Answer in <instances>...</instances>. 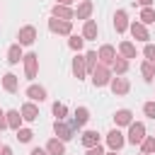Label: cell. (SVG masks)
<instances>
[{"label": "cell", "instance_id": "cell-2", "mask_svg": "<svg viewBox=\"0 0 155 155\" xmlns=\"http://www.w3.org/2000/svg\"><path fill=\"white\" fill-rule=\"evenodd\" d=\"M111 78H114V75H111V68H109V65H102V63H99V65L92 70V85H94V87H107V85L111 82Z\"/></svg>", "mask_w": 155, "mask_h": 155}, {"label": "cell", "instance_id": "cell-12", "mask_svg": "<svg viewBox=\"0 0 155 155\" xmlns=\"http://www.w3.org/2000/svg\"><path fill=\"white\" fill-rule=\"evenodd\" d=\"M128 27H131L128 12H126V10H116V12H114V29H116V34H124Z\"/></svg>", "mask_w": 155, "mask_h": 155}, {"label": "cell", "instance_id": "cell-31", "mask_svg": "<svg viewBox=\"0 0 155 155\" xmlns=\"http://www.w3.org/2000/svg\"><path fill=\"white\" fill-rule=\"evenodd\" d=\"M138 19H140V24H153V22H155V10H153V7H143Z\"/></svg>", "mask_w": 155, "mask_h": 155}, {"label": "cell", "instance_id": "cell-44", "mask_svg": "<svg viewBox=\"0 0 155 155\" xmlns=\"http://www.w3.org/2000/svg\"><path fill=\"white\" fill-rule=\"evenodd\" d=\"M80 2H82V0H80Z\"/></svg>", "mask_w": 155, "mask_h": 155}, {"label": "cell", "instance_id": "cell-28", "mask_svg": "<svg viewBox=\"0 0 155 155\" xmlns=\"http://www.w3.org/2000/svg\"><path fill=\"white\" fill-rule=\"evenodd\" d=\"M140 153H143V155H155V136H145V138H143Z\"/></svg>", "mask_w": 155, "mask_h": 155}, {"label": "cell", "instance_id": "cell-18", "mask_svg": "<svg viewBox=\"0 0 155 155\" xmlns=\"http://www.w3.org/2000/svg\"><path fill=\"white\" fill-rule=\"evenodd\" d=\"M97 34H99L97 22H94V19H87V22L82 24V39H85V41H94V39H97Z\"/></svg>", "mask_w": 155, "mask_h": 155}, {"label": "cell", "instance_id": "cell-23", "mask_svg": "<svg viewBox=\"0 0 155 155\" xmlns=\"http://www.w3.org/2000/svg\"><path fill=\"white\" fill-rule=\"evenodd\" d=\"M87 121H90V109H87V107H78L75 114H73V124H75L78 128H82Z\"/></svg>", "mask_w": 155, "mask_h": 155}, {"label": "cell", "instance_id": "cell-29", "mask_svg": "<svg viewBox=\"0 0 155 155\" xmlns=\"http://www.w3.org/2000/svg\"><path fill=\"white\" fill-rule=\"evenodd\" d=\"M51 111H53L56 121H65V116H68V107H65V104H61V102H53Z\"/></svg>", "mask_w": 155, "mask_h": 155}, {"label": "cell", "instance_id": "cell-14", "mask_svg": "<svg viewBox=\"0 0 155 155\" xmlns=\"http://www.w3.org/2000/svg\"><path fill=\"white\" fill-rule=\"evenodd\" d=\"M24 94L29 97V102H44L48 94H46V87H41V85H29L27 90H24Z\"/></svg>", "mask_w": 155, "mask_h": 155}, {"label": "cell", "instance_id": "cell-40", "mask_svg": "<svg viewBox=\"0 0 155 155\" xmlns=\"http://www.w3.org/2000/svg\"><path fill=\"white\" fill-rule=\"evenodd\" d=\"M136 2H138L140 7H150V5H153V0H136Z\"/></svg>", "mask_w": 155, "mask_h": 155}, {"label": "cell", "instance_id": "cell-11", "mask_svg": "<svg viewBox=\"0 0 155 155\" xmlns=\"http://www.w3.org/2000/svg\"><path fill=\"white\" fill-rule=\"evenodd\" d=\"M51 17H56V19H65V22H73L75 10L68 7V5H53V7H51Z\"/></svg>", "mask_w": 155, "mask_h": 155}, {"label": "cell", "instance_id": "cell-15", "mask_svg": "<svg viewBox=\"0 0 155 155\" xmlns=\"http://www.w3.org/2000/svg\"><path fill=\"white\" fill-rule=\"evenodd\" d=\"M114 124H116V128L119 126H131L133 124V111L131 109H116L114 111Z\"/></svg>", "mask_w": 155, "mask_h": 155}, {"label": "cell", "instance_id": "cell-16", "mask_svg": "<svg viewBox=\"0 0 155 155\" xmlns=\"http://www.w3.org/2000/svg\"><path fill=\"white\" fill-rule=\"evenodd\" d=\"M2 90L10 92V94H15V92L19 90V78H17L15 73H5V75H2Z\"/></svg>", "mask_w": 155, "mask_h": 155}, {"label": "cell", "instance_id": "cell-10", "mask_svg": "<svg viewBox=\"0 0 155 155\" xmlns=\"http://www.w3.org/2000/svg\"><path fill=\"white\" fill-rule=\"evenodd\" d=\"M70 70H73V75L78 78V80H85L90 73H87V63H85V56H75L73 58V63H70Z\"/></svg>", "mask_w": 155, "mask_h": 155}, {"label": "cell", "instance_id": "cell-38", "mask_svg": "<svg viewBox=\"0 0 155 155\" xmlns=\"http://www.w3.org/2000/svg\"><path fill=\"white\" fill-rule=\"evenodd\" d=\"M29 155H48V153H46V148H31Z\"/></svg>", "mask_w": 155, "mask_h": 155}, {"label": "cell", "instance_id": "cell-34", "mask_svg": "<svg viewBox=\"0 0 155 155\" xmlns=\"http://www.w3.org/2000/svg\"><path fill=\"white\" fill-rule=\"evenodd\" d=\"M143 56H145V61H148V63H153V65H155V44H145Z\"/></svg>", "mask_w": 155, "mask_h": 155}, {"label": "cell", "instance_id": "cell-43", "mask_svg": "<svg viewBox=\"0 0 155 155\" xmlns=\"http://www.w3.org/2000/svg\"><path fill=\"white\" fill-rule=\"evenodd\" d=\"M0 150H2V145H0Z\"/></svg>", "mask_w": 155, "mask_h": 155}, {"label": "cell", "instance_id": "cell-7", "mask_svg": "<svg viewBox=\"0 0 155 155\" xmlns=\"http://www.w3.org/2000/svg\"><path fill=\"white\" fill-rule=\"evenodd\" d=\"M107 145H109V150H121L124 145H126V136L119 131V128H111L109 133H107Z\"/></svg>", "mask_w": 155, "mask_h": 155}, {"label": "cell", "instance_id": "cell-19", "mask_svg": "<svg viewBox=\"0 0 155 155\" xmlns=\"http://www.w3.org/2000/svg\"><path fill=\"white\" fill-rule=\"evenodd\" d=\"M80 143H82V148H85V150H90V148L99 145V133L90 128V131H85V133L80 136Z\"/></svg>", "mask_w": 155, "mask_h": 155}, {"label": "cell", "instance_id": "cell-25", "mask_svg": "<svg viewBox=\"0 0 155 155\" xmlns=\"http://www.w3.org/2000/svg\"><path fill=\"white\" fill-rule=\"evenodd\" d=\"M22 121H24V119H22V114H19L17 109H10V111H7V126H10L12 131H19V128H22Z\"/></svg>", "mask_w": 155, "mask_h": 155}, {"label": "cell", "instance_id": "cell-4", "mask_svg": "<svg viewBox=\"0 0 155 155\" xmlns=\"http://www.w3.org/2000/svg\"><path fill=\"white\" fill-rule=\"evenodd\" d=\"M24 78L27 80H34L36 78V70H39V56L34 53V51H29V53H24Z\"/></svg>", "mask_w": 155, "mask_h": 155}, {"label": "cell", "instance_id": "cell-5", "mask_svg": "<svg viewBox=\"0 0 155 155\" xmlns=\"http://www.w3.org/2000/svg\"><path fill=\"white\" fill-rule=\"evenodd\" d=\"M109 90H111L116 97H121V94H128L131 82H128V78H124V75H114L111 82H109Z\"/></svg>", "mask_w": 155, "mask_h": 155}, {"label": "cell", "instance_id": "cell-33", "mask_svg": "<svg viewBox=\"0 0 155 155\" xmlns=\"http://www.w3.org/2000/svg\"><path fill=\"white\" fill-rule=\"evenodd\" d=\"M82 44H85V39H82V36H78V34H70V39H68V46H70L73 51H80V48H82Z\"/></svg>", "mask_w": 155, "mask_h": 155}, {"label": "cell", "instance_id": "cell-35", "mask_svg": "<svg viewBox=\"0 0 155 155\" xmlns=\"http://www.w3.org/2000/svg\"><path fill=\"white\" fill-rule=\"evenodd\" d=\"M143 114H145L148 119H155V102H145V104H143Z\"/></svg>", "mask_w": 155, "mask_h": 155}, {"label": "cell", "instance_id": "cell-42", "mask_svg": "<svg viewBox=\"0 0 155 155\" xmlns=\"http://www.w3.org/2000/svg\"><path fill=\"white\" fill-rule=\"evenodd\" d=\"M104 155H119V153H116V150H109V153H104Z\"/></svg>", "mask_w": 155, "mask_h": 155}, {"label": "cell", "instance_id": "cell-27", "mask_svg": "<svg viewBox=\"0 0 155 155\" xmlns=\"http://www.w3.org/2000/svg\"><path fill=\"white\" fill-rule=\"evenodd\" d=\"M140 75H143L145 82H153V78H155V65L148 63V61H143V63H140Z\"/></svg>", "mask_w": 155, "mask_h": 155}, {"label": "cell", "instance_id": "cell-45", "mask_svg": "<svg viewBox=\"0 0 155 155\" xmlns=\"http://www.w3.org/2000/svg\"><path fill=\"white\" fill-rule=\"evenodd\" d=\"M140 155H143V153H140Z\"/></svg>", "mask_w": 155, "mask_h": 155}, {"label": "cell", "instance_id": "cell-32", "mask_svg": "<svg viewBox=\"0 0 155 155\" xmlns=\"http://www.w3.org/2000/svg\"><path fill=\"white\" fill-rule=\"evenodd\" d=\"M15 133H17V140H19V143H29V140L34 138V131H31V128H19V131H15Z\"/></svg>", "mask_w": 155, "mask_h": 155}, {"label": "cell", "instance_id": "cell-22", "mask_svg": "<svg viewBox=\"0 0 155 155\" xmlns=\"http://www.w3.org/2000/svg\"><path fill=\"white\" fill-rule=\"evenodd\" d=\"M19 61H24L22 46H19V44H12V46L7 48V63H10V65H17Z\"/></svg>", "mask_w": 155, "mask_h": 155}, {"label": "cell", "instance_id": "cell-9", "mask_svg": "<svg viewBox=\"0 0 155 155\" xmlns=\"http://www.w3.org/2000/svg\"><path fill=\"white\" fill-rule=\"evenodd\" d=\"M17 39H19V41H17L19 46H31V44L36 41V29H34L31 24H27V27H22V29H19Z\"/></svg>", "mask_w": 155, "mask_h": 155}, {"label": "cell", "instance_id": "cell-3", "mask_svg": "<svg viewBox=\"0 0 155 155\" xmlns=\"http://www.w3.org/2000/svg\"><path fill=\"white\" fill-rule=\"evenodd\" d=\"M143 138H145V124H143V121H133V124L128 126L126 143H131V145H140Z\"/></svg>", "mask_w": 155, "mask_h": 155}, {"label": "cell", "instance_id": "cell-36", "mask_svg": "<svg viewBox=\"0 0 155 155\" xmlns=\"http://www.w3.org/2000/svg\"><path fill=\"white\" fill-rule=\"evenodd\" d=\"M5 128H10V126H7V111L0 109V131H5Z\"/></svg>", "mask_w": 155, "mask_h": 155}, {"label": "cell", "instance_id": "cell-37", "mask_svg": "<svg viewBox=\"0 0 155 155\" xmlns=\"http://www.w3.org/2000/svg\"><path fill=\"white\" fill-rule=\"evenodd\" d=\"M85 155H104V148H102V145H94V148H90Z\"/></svg>", "mask_w": 155, "mask_h": 155}, {"label": "cell", "instance_id": "cell-39", "mask_svg": "<svg viewBox=\"0 0 155 155\" xmlns=\"http://www.w3.org/2000/svg\"><path fill=\"white\" fill-rule=\"evenodd\" d=\"M0 155H12V148H10V145H2V150H0Z\"/></svg>", "mask_w": 155, "mask_h": 155}, {"label": "cell", "instance_id": "cell-1", "mask_svg": "<svg viewBox=\"0 0 155 155\" xmlns=\"http://www.w3.org/2000/svg\"><path fill=\"white\" fill-rule=\"evenodd\" d=\"M53 133H56V138H61V140L65 143V140L75 138L78 126L73 124V119H70V121H53Z\"/></svg>", "mask_w": 155, "mask_h": 155}, {"label": "cell", "instance_id": "cell-20", "mask_svg": "<svg viewBox=\"0 0 155 155\" xmlns=\"http://www.w3.org/2000/svg\"><path fill=\"white\" fill-rule=\"evenodd\" d=\"M92 10H94V5H92V0H82L80 5H78V10H75V17L78 19H90L92 17Z\"/></svg>", "mask_w": 155, "mask_h": 155}, {"label": "cell", "instance_id": "cell-6", "mask_svg": "<svg viewBox=\"0 0 155 155\" xmlns=\"http://www.w3.org/2000/svg\"><path fill=\"white\" fill-rule=\"evenodd\" d=\"M48 29H51L53 34L70 36V34H73V22H65V19H56V17H51V19H48Z\"/></svg>", "mask_w": 155, "mask_h": 155}, {"label": "cell", "instance_id": "cell-24", "mask_svg": "<svg viewBox=\"0 0 155 155\" xmlns=\"http://www.w3.org/2000/svg\"><path fill=\"white\" fill-rule=\"evenodd\" d=\"M46 153L48 155H65V143L61 138H51L46 143Z\"/></svg>", "mask_w": 155, "mask_h": 155}, {"label": "cell", "instance_id": "cell-41", "mask_svg": "<svg viewBox=\"0 0 155 155\" xmlns=\"http://www.w3.org/2000/svg\"><path fill=\"white\" fill-rule=\"evenodd\" d=\"M70 2L73 0H56V5H68V7H70Z\"/></svg>", "mask_w": 155, "mask_h": 155}, {"label": "cell", "instance_id": "cell-21", "mask_svg": "<svg viewBox=\"0 0 155 155\" xmlns=\"http://www.w3.org/2000/svg\"><path fill=\"white\" fill-rule=\"evenodd\" d=\"M119 56H124L126 61L136 58V56H138V48H136V44H131V41H121V44H119Z\"/></svg>", "mask_w": 155, "mask_h": 155}, {"label": "cell", "instance_id": "cell-8", "mask_svg": "<svg viewBox=\"0 0 155 155\" xmlns=\"http://www.w3.org/2000/svg\"><path fill=\"white\" fill-rule=\"evenodd\" d=\"M97 56H99V63H102V65H109V68H111V63L116 61V48H114L111 44H102L99 51H97Z\"/></svg>", "mask_w": 155, "mask_h": 155}, {"label": "cell", "instance_id": "cell-13", "mask_svg": "<svg viewBox=\"0 0 155 155\" xmlns=\"http://www.w3.org/2000/svg\"><path fill=\"white\" fill-rule=\"evenodd\" d=\"M131 36L136 39V41H145L148 44V39H150V31H148V27L145 24H140V22H131Z\"/></svg>", "mask_w": 155, "mask_h": 155}, {"label": "cell", "instance_id": "cell-17", "mask_svg": "<svg viewBox=\"0 0 155 155\" xmlns=\"http://www.w3.org/2000/svg\"><path fill=\"white\" fill-rule=\"evenodd\" d=\"M19 114H22L24 121H36V119H39V107H36L34 102H24L22 109H19Z\"/></svg>", "mask_w": 155, "mask_h": 155}, {"label": "cell", "instance_id": "cell-30", "mask_svg": "<svg viewBox=\"0 0 155 155\" xmlns=\"http://www.w3.org/2000/svg\"><path fill=\"white\" fill-rule=\"evenodd\" d=\"M97 58H99V56H97V51H87V53H85V63H87V73H90V75H92V70L99 65V61H97Z\"/></svg>", "mask_w": 155, "mask_h": 155}, {"label": "cell", "instance_id": "cell-26", "mask_svg": "<svg viewBox=\"0 0 155 155\" xmlns=\"http://www.w3.org/2000/svg\"><path fill=\"white\" fill-rule=\"evenodd\" d=\"M111 73L114 75H126L128 73V61L124 56H116V61L111 63Z\"/></svg>", "mask_w": 155, "mask_h": 155}]
</instances>
